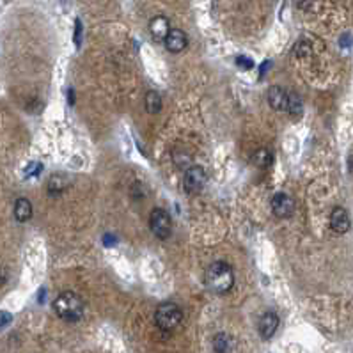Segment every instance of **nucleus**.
Here are the masks:
<instances>
[{
  "mask_svg": "<svg viewBox=\"0 0 353 353\" xmlns=\"http://www.w3.org/2000/svg\"><path fill=\"white\" fill-rule=\"evenodd\" d=\"M206 288L213 295H226L233 290L234 286V273L233 268L224 261H215L208 266L204 273Z\"/></svg>",
  "mask_w": 353,
  "mask_h": 353,
  "instance_id": "f257e3e1",
  "label": "nucleus"
},
{
  "mask_svg": "<svg viewBox=\"0 0 353 353\" xmlns=\"http://www.w3.org/2000/svg\"><path fill=\"white\" fill-rule=\"evenodd\" d=\"M53 311L64 321H78L84 316L85 303L75 291H64L53 300Z\"/></svg>",
  "mask_w": 353,
  "mask_h": 353,
  "instance_id": "f03ea898",
  "label": "nucleus"
},
{
  "mask_svg": "<svg viewBox=\"0 0 353 353\" xmlns=\"http://www.w3.org/2000/svg\"><path fill=\"white\" fill-rule=\"evenodd\" d=\"M181 319H183V311L174 302L160 303L156 312H154V321H156L158 328H162L165 332H170L176 327H179Z\"/></svg>",
  "mask_w": 353,
  "mask_h": 353,
  "instance_id": "7ed1b4c3",
  "label": "nucleus"
},
{
  "mask_svg": "<svg viewBox=\"0 0 353 353\" xmlns=\"http://www.w3.org/2000/svg\"><path fill=\"white\" fill-rule=\"evenodd\" d=\"M149 229L160 240H167L172 233V220L170 215L162 208H154L149 215Z\"/></svg>",
  "mask_w": 353,
  "mask_h": 353,
  "instance_id": "20e7f679",
  "label": "nucleus"
},
{
  "mask_svg": "<svg viewBox=\"0 0 353 353\" xmlns=\"http://www.w3.org/2000/svg\"><path fill=\"white\" fill-rule=\"evenodd\" d=\"M206 172L202 167L196 165V167H188L187 172H185V179H183V187L187 194H199L206 185Z\"/></svg>",
  "mask_w": 353,
  "mask_h": 353,
  "instance_id": "39448f33",
  "label": "nucleus"
},
{
  "mask_svg": "<svg viewBox=\"0 0 353 353\" xmlns=\"http://www.w3.org/2000/svg\"><path fill=\"white\" fill-rule=\"evenodd\" d=\"M272 211L275 213V217L279 218H288L293 215L295 211V202L288 194L279 192L272 197Z\"/></svg>",
  "mask_w": 353,
  "mask_h": 353,
  "instance_id": "423d86ee",
  "label": "nucleus"
},
{
  "mask_svg": "<svg viewBox=\"0 0 353 353\" xmlns=\"http://www.w3.org/2000/svg\"><path fill=\"white\" fill-rule=\"evenodd\" d=\"M350 226H352V222H350L348 211H346L345 208H341V206L334 208L332 213H330V227H332L334 233L337 234L348 233Z\"/></svg>",
  "mask_w": 353,
  "mask_h": 353,
  "instance_id": "0eeeda50",
  "label": "nucleus"
},
{
  "mask_svg": "<svg viewBox=\"0 0 353 353\" xmlns=\"http://www.w3.org/2000/svg\"><path fill=\"white\" fill-rule=\"evenodd\" d=\"M163 45H165L167 50L172 51V53H179V51H183L185 48H187V45H188L187 34L179 29H170V32L167 34Z\"/></svg>",
  "mask_w": 353,
  "mask_h": 353,
  "instance_id": "6e6552de",
  "label": "nucleus"
},
{
  "mask_svg": "<svg viewBox=\"0 0 353 353\" xmlns=\"http://www.w3.org/2000/svg\"><path fill=\"white\" fill-rule=\"evenodd\" d=\"M257 328H259V334L263 339H272L273 334H275L277 328H279V316L272 311L264 312V314L261 316L259 327Z\"/></svg>",
  "mask_w": 353,
  "mask_h": 353,
  "instance_id": "1a4fd4ad",
  "label": "nucleus"
},
{
  "mask_svg": "<svg viewBox=\"0 0 353 353\" xmlns=\"http://www.w3.org/2000/svg\"><path fill=\"white\" fill-rule=\"evenodd\" d=\"M266 98H268V103L273 110L277 112L288 110V93H286L282 87H279V85L272 87V89L268 91V94H266Z\"/></svg>",
  "mask_w": 353,
  "mask_h": 353,
  "instance_id": "9d476101",
  "label": "nucleus"
},
{
  "mask_svg": "<svg viewBox=\"0 0 353 353\" xmlns=\"http://www.w3.org/2000/svg\"><path fill=\"white\" fill-rule=\"evenodd\" d=\"M149 32H151L154 41H165L167 34L170 32L169 20L165 16H154L149 21Z\"/></svg>",
  "mask_w": 353,
  "mask_h": 353,
  "instance_id": "9b49d317",
  "label": "nucleus"
},
{
  "mask_svg": "<svg viewBox=\"0 0 353 353\" xmlns=\"http://www.w3.org/2000/svg\"><path fill=\"white\" fill-rule=\"evenodd\" d=\"M32 217V204L30 201L25 199V197H20V199L14 202V218L18 222H27Z\"/></svg>",
  "mask_w": 353,
  "mask_h": 353,
  "instance_id": "f8f14e48",
  "label": "nucleus"
},
{
  "mask_svg": "<svg viewBox=\"0 0 353 353\" xmlns=\"http://www.w3.org/2000/svg\"><path fill=\"white\" fill-rule=\"evenodd\" d=\"M213 348H215L217 353H233V348H234L233 337H229L224 332L217 334L215 339H213Z\"/></svg>",
  "mask_w": 353,
  "mask_h": 353,
  "instance_id": "ddd939ff",
  "label": "nucleus"
},
{
  "mask_svg": "<svg viewBox=\"0 0 353 353\" xmlns=\"http://www.w3.org/2000/svg\"><path fill=\"white\" fill-rule=\"evenodd\" d=\"M146 110L149 112V114H158V112L162 110V96L156 93V91H149L148 94H146Z\"/></svg>",
  "mask_w": 353,
  "mask_h": 353,
  "instance_id": "4468645a",
  "label": "nucleus"
},
{
  "mask_svg": "<svg viewBox=\"0 0 353 353\" xmlns=\"http://www.w3.org/2000/svg\"><path fill=\"white\" fill-rule=\"evenodd\" d=\"M272 153H270L268 149H257L254 154H252V162H254L255 167H259V169H266V167L272 165Z\"/></svg>",
  "mask_w": 353,
  "mask_h": 353,
  "instance_id": "2eb2a0df",
  "label": "nucleus"
},
{
  "mask_svg": "<svg viewBox=\"0 0 353 353\" xmlns=\"http://www.w3.org/2000/svg\"><path fill=\"white\" fill-rule=\"evenodd\" d=\"M288 112H290L293 117H300L303 112L302 106V100L297 93H288Z\"/></svg>",
  "mask_w": 353,
  "mask_h": 353,
  "instance_id": "dca6fc26",
  "label": "nucleus"
},
{
  "mask_svg": "<svg viewBox=\"0 0 353 353\" xmlns=\"http://www.w3.org/2000/svg\"><path fill=\"white\" fill-rule=\"evenodd\" d=\"M66 183H64V178L62 176H53V178L48 181V192H50L51 196H55V194H60L64 190Z\"/></svg>",
  "mask_w": 353,
  "mask_h": 353,
  "instance_id": "f3484780",
  "label": "nucleus"
},
{
  "mask_svg": "<svg viewBox=\"0 0 353 353\" xmlns=\"http://www.w3.org/2000/svg\"><path fill=\"white\" fill-rule=\"evenodd\" d=\"M295 53L298 57H305L311 53V47H309V43L302 41V43H297V47H295Z\"/></svg>",
  "mask_w": 353,
  "mask_h": 353,
  "instance_id": "a211bd4d",
  "label": "nucleus"
},
{
  "mask_svg": "<svg viewBox=\"0 0 353 353\" xmlns=\"http://www.w3.org/2000/svg\"><path fill=\"white\" fill-rule=\"evenodd\" d=\"M41 170H43V165H41V163L34 162V163H30V165L25 169V176H27V178H30V176H38L39 172H41Z\"/></svg>",
  "mask_w": 353,
  "mask_h": 353,
  "instance_id": "6ab92c4d",
  "label": "nucleus"
},
{
  "mask_svg": "<svg viewBox=\"0 0 353 353\" xmlns=\"http://www.w3.org/2000/svg\"><path fill=\"white\" fill-rule=\"evenodd\" d=\"M236 64H238L240 68H243V69H252V68H254V62H252V59H249V57H243V55H240L238 59H236Z\"/></svg>",
  "mask_w": 353,
  "mask_h": 353,
  "instance_id": "aec40b11",
  "label": "nucleus"
},
{
  "mask_svg": "<svg viewBox=\"0 0 353 353\" xmlns=\"http://www.w3.org/2000/svg\"><path fill=\"white\" fill-rule=\"evenodd\" d=\"M80 43H82V21L77 20L75 21V45L80 47Z\"/></svg>",
  "mask_w": 353,
  "mask_h": 353,
  "instance_id": "412c9836",
  "label": "nucleus"
},
{
  "mask_svg": "<svg viewBox=\"0 0 353 353\" xmlns=\"http://www.w3.org/2000/svg\"><path fill=\"white\" fill-rule=\"evenodd\" d=\"M11 321V316H9V312H2V316H0V327H4L5 323H9Z\"/></svg>",
  "mask_w": 353,
  "mask_h": 353,
  "instance_id": "4be33fe9",
  "label": "nucleus"
},
{
  "mask_svg": "<svg viewBox=\"0 0 353 353\" xmlns=\"http://www.w3.org/2000/svg\"><path fill=\"white\" fill-rule=\"evenodd\" d=\"M103 242H105L106 247H112V245H114V243H115V238H112L110 234H105V238H103Z\"/></svg>",
  "mask_w": 353,
  "mask_h": 353,
  "instance_id": "5701e85b",
  "label": "nucleus"
},
{
  "mask_svg": "<svg viewBox=\"0 0 353 353\" xmlns=\"http://www.w3.org/2000/svg\"><path fill=\"white\" fill-rule=\"evenodd\" d=\"M341 45H343V47H350V45H352V38H350V36H343V38H341Z\"/></svg>",
  "mask_w": 353,
  "mask_h": 353,
  "instance_id": "b1692460",
  "label": "nucleus"
},
{
  "mask_svg": "<svg viewBox=\"0 0 353 353\" xmlns=\"http://www.w3.org/2000/svg\"><path fill=\"white\" fill-rule=\"evenodd\" d=\"M268 66H270V62H268V60H266V62H263V64H261V68H259V75H261V77H263L264 73H266V69H268Z\"/></svg>",
  "mask_w": 353,
  "mask_h": 353,
  "instance_id": "393cba45",
  "label": "nucleus"
},
{
  "mask_svg": "<svg viewBox=\"0 0 353 353\" xmlns=\"http://www.w3.org/2000/svg\"><path fill=\"white\" fill-rule=\"evenodd\" d=\"M68 100H69V103H71V105L75 103V93H73L71 89L68 91Z\"/></svg>",
  "mask_w": 353,
  "mask_h": 353,
  "instance_id": "a878e982",
  "label": "nucleus"
}]
</instances>
